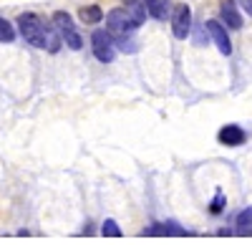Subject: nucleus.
<instances>
[{
  "instance_id": "nucleus-9",
  "label": "nucleus",
  "mask_w": 252,
  "mask_h": 245,
  "mask_svg": "<svg viewBox=\"0 0 252 245\" xmlns=\"http://www.w3.org/2000/svg\"><path fill=\"white\" fill-rule=\"evenodd\" d=\"M146 10H149V15H154L157 20H164L166 13H169V3L166 0H144Z\"/></svg>"
},
{
  "instance_id": "nucleus-12",
  "label": "nucleus",
  "mask_w": 252,
  "mask_h": 245,
  "mask_svg": "<svg viewBox=\"0 0 252 245\" xmlns=\"http://www.w3.org/2000/svg\"><path fill=\"white\" fill-rule=\"evenodd\" d=\"M81 20L83 23H98V20L103 18V10L98 5H89V8H81Z\"/></svg>"
},
{
  "instance_id": "nucleus-18",
  "label": "nucleus",
  "mask_w": 252,
  "mask_h": 245,
  "mask_svg": "<svg viewBox=\"0 0 252 245\" xmlns=\"http://www.w3.org/2000/svg\"><path fill=\"white\" fill-rule=\"evenodd\" d=\"M240 5L247 10V15H252V0H240Z\"/></svg>"
},
{
  "instance_id": "nucleus-8",
  "label": "nucleus",
  "mask_w": 252,
  "mask_h": 245,
  "mask_svg": "<svg viewBox=\"0 0 252 245\" xmlns=\"http://www.w3.org/2000/svg\"><path fill=\"white\" fill-rule=\"evenodd\" d=\"M222 18H224L227 28H232V31H240V28H242V15L235 10V5L224 3V5H222Z\"/></svg>"
},
{
  "instance_id": "nucleus-10",
  "label": "nucleus",
  "mask_w": 252,
  "mask_h": 245,
  "mask_svg": "<svg viewBox=\"0 0 252 245\" xmlns=\"http://www.w3.org/2000/svg\"><path fill=\"white\" fill-rule=\"evenodd\" d=\"M237 233L240 235H252V208H247L237 215Z\"/></svg>"
},
{
  "instance_id": "nucleus-16",
  "label": "nucleus",
  "mask_w": 252,
  "mask_h": 245,
  "mask_svg": "<svg viewBox=\"0 0 252 245\" xmlns=\"http://www.w3.org/2000/svg\"><path fill=\"white\" fill-rule=\"evenodd\" d=\"M101 233H103V235H111V238H121V230H119V225H116L114 220H106V222H103V225H101Z\"/></svg>"
},
{
  "instance_id": "nucleus-7",
  "label": "nucleus",
  "mask_w": 252,
  "mask_h": 245,
  "mask_svg": "<svg viewBox=\"0 0 252 245\" xmlns=\"http://www.w3.org/2000/svg\"><path fill=\"white\" fill-rule=\"evenodd\" d=\"M217 137H220L222 144H227V147H240V144H245V139H247L245 129H240L237 124H227V127H222Z\"/></svg>"
},
{
  "instance_id": "nucleus-17",
  "label": "nucleus",
  "mask_w": 252,
  "mask_h": 245,
  "mask_svg": "<svg viewBox=\"0 0 252 245\" xmlns=\"http://www.w3.org/2000/svg\"><path fill=\"white\" fill-rule=\"evenodd\" d=\"M222 208H224V195H222V192H217V197H215V202H212V208H209V210H212V212L217 215V212H222Z\"/></svg>"
},
{
  "instance_id": "nucleus-14",
  "label": "nucleus",
  "mask_w": 252,
  "mask_h": 245,
  "mask_svg": "<svg viewBox=\"0 0 252 245\" xmlns=\"http://www.w3.org/2000/svg\"><path fill=\"white\" fill-rule=\"evenodd\" d=\"M124 8L129 10V15L136 20V26H141V23H144V8H141L139 0H129V3H126Z\"/></svg>"
},
{
  "instance_id": "nucleus-4",
  "label": "nucleus",
  "mask_w": 252,
  "mask_h": 245,
  "mask_svg": "<svg viewBox=\"0 0 252 245\" xmlns=\"http://www.w3.org/2000/svg\"><path fill=\"white\" fill-rule=\"evenodd\" d=\"M91 46H94V56L101 61V64H111L114 61V40L109 31H94L91 35Z\"/></svg>"
},
{
  "instance_id": "nucleus-6",
  "label": "nucleus",
  "mask_w": 252,
  "mask_h": 245,
  "mask_svg": "<svg viewBox=\"0 0 252 245\" xmlns=\"http://www.w3.org/2000/svg\"><path fill=\"white\" fill-rule=\"evenodd\" d=\"M207 31H209V35H212V40L217 43V48H220L222 56H229V53H232L229 35H227V31H224V26L220 23V20H207Z\"/></svg>"
},
{
  "instance_id": "nucleus-1",
  "label": "nucleus",
  "mask_w": 252,
  "mask_h": 245,
  "mask_svg": "<svg viewBox=\"0 0 252 245\" xmlns=\"http://www.w3.org/2000/svg\"><path fill=\"white\" fill-rule=\"evenodd\" d=\"M18 28H20V33H23V38L28 40L31 46H35V48L46 46V26H43V20H40L38 15L23 13L18 18Z\"/></svg>"
},
{
  "instance_id": "nucleus-11",
  "label": "nucleus",
  "mask_w": 252,
  "mask_h": 245,
  "mask_svg": "<svg viewBox=\"0 0 252 245\" xmlns=\"http://www.w3.org/2000/svg\"><path fill=\"white\" fill-rule=\"evenodd\" d=\"M146 235H184V230L174 222H166V225H154L146 230Z\"/></svg>"
},
{
  "instance_id": "nucleus-5",
  "label": "nucleus",
  "mask_w": 252,
  "mask_h": 245,
  "mask_svg": "<svg viewBox=\"0 0 252 245\" xmlns=\"http://www.w3.org/2000/svg\"><path fill=\"white\" fill-rule=\"evenodd\" d=\"M189 28H192V13H189L187 5H177L174 8V15H172L174 38H187L189 35Z\"/></svg>"
},
{
  "instance_id": "nucleus-3",
  "label": "nucleus",
  "mask_w": 252,
  "mask_h": 245,
  "mask_svg": "<svg viewBox=\"0 0 252 245\" xmlns=\"http://www.w3.org/2000/svg\"><path fill=\"white\" fill-rule=\"evenodd\" d=\"M53 26L58 28V33H61V38L68 43V48H73V51H78L81 46H83V40H81V35H78V31L73 28V20H71V15L68 13H56L53 15Z\"/></svg>"
},
{
  "instance_id": "nucleus-2",
  "label": "nucleus",
  "mask_w": 252,
  "mask_h": 245,
  "mask_svg": "<svg viewBox=\"0 0 252 245\" xmlns=\"http://www.w3.org/2000/svg\"><path fill=\"white\" fill-rule=\"evenodd\" d=\"M134 28H139V26H136V20L129 15V10H126V8H116L106 18V31L111 33V38H119L121 40V46L126 43V35H129Z\"/></svg>"
},
{
  "instance_id": "nucleus-13",
  "label": "nucleus",
  "mask_w": 252,
  "mask_h": 245,
  "mask_svg": "<svg viewBox=\"0 0 252 245\" xmlns=\"http://www.w3.org/2000/svg\"><path fill=\"white\" fill-rule=\"evenodd\" d=\"M48 53H58L61 48V33L53 31V28H46V46H43Z\"/></svg>"
},
{
  "instance_id": "nucleus-15",
  "label": "nucleus",
  "mask_w": 252,
  "mask_h": 245,
  "mask_svg": "<svg viewBox=\"0 0 252 245\" xmlns=\"http://www.w3.org/2000/svg\"><path fill=\"white\" fill-rule=\"evenodd\" d=\"M13 38H15V31H13V26L8 23L5 18H0V43H10Z\"/></svg>"
}]
</instances>
